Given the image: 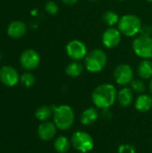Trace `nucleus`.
<instances>
[{"label":"nucleus","instance_id":"1","mask_svg":"<svg viewBox=\"0 0 152 153\" xmlns=\"http://www.w3.org/2000/svg\"><path fill=\"white\" fill-rule=\"evenodd\" d=\"M117 99V91L111 83H102L97 86L91 93L93 104L100 109H108Z\"/></svg>","mask_w":152,"mask_h":153},{"label":"nucleus","instance_id":"2","mask_svg":"<svg viewBox=\"0 0 152 153\" xmlns=\"http://www.w3.org/2000/svg\"><path fill=\"white\" fill-rule=\"evenodd\" d=\"M53 119L56 126L62 131L68 130L74 122L73 109L68 105L53 106Z\"/></svg>","mask_w":152,"mask_h":153},{"label":"nucleus","instance_id":"3","mask_svg":"<svg viewBox=\"0 0 152 153\" xmlns=\"http://www.w3.org/2000/svg\"><path fill=\"white\" fill-rule=\"evenodd\" d=\"M108 56L107 54L99 49L96 48L88 52L84 58V65L87 71L90 73H99L107 65Z\"/></svg>","mask_w":152,"mask_h":153},{"label":"nucleus","instance_id":"4","mask_svg":"<svg viewBox=\"0 0 152 153\" xmlns=\"http://www.w3.org/2000/svg\"><path fill=\"white\" fill-rule=\"evenodd\" d=\"M117 25L122 35L126 37H133L140 33L142 23L138 16L127 13L119 19Z\"/></svg>","mask_w":152,"mask_h":153},{"label":"nucleus","instance_id":"5","mask_svg":"<svg viewBox=\"0 0 152 153\" xmlns=\"http://www.w3.org/2000/svg\"><path fill=\"white\" fill-rule=\"evenodd\" d=\"M73 147L82 153L90 152L94 148V141L92 137L84 131L75 132L71 139Z\"/></svg>","mask_w":152,"mask_h":153},{"label":"nucleus","instance_id":"6","mask_svg":"<svg viewBox=\"0 0 152 153\" xmlns=\"http://www.w3.org/2000/svg\"><path fill=\"white\" fill-rule=\"evenodd\" d=\"M133 50L142 59L152 58V38L139 35L133 42Z\"/></svg>","mask_w":152,"mask_h":153},{"label":"nucleus","instance_id":"7","mask_svg":"<svg viewBox=\"0 0 152 153\" xmlns=\"http://www.w3.org/2000/svg\"><path fill=\"white\" fill-rule=\"evenodd\" d=\"M65 51L67 56L73 61L84 59L88 54L86 45L79 39H73L69 41L65 47Z\"/></svg>","mask_w":152,"mask_h":153},{"label":"nucleus","instance_id":"8","mask_svg":"<svg viewBox=\"0 0 152 153\" xmlns=\"http://www.w3.org/2000/svg\"><path fill=\"white\" fill-rule=\"evenodd\" d=\"M114 79L119 85L130 84L133 80V68L128 64H119L114 70Z\"/></svg>","mask_w":152,"mask_h":153},{"label":"nucleus","instance_id":"9","mask_svg":"<svg viewBox=\"0 0 152 153\" xmlns=\"http://www.w3.org/2000/svg\"><path fill=\"white\" fill-rule=\"evenodd\" d=\"M40 63V56L34 49H26L20 56L21 65L28 71L36 69Z\"/></svg>","mask_w":152,"mask_h":153},{"label":"nucleus","instance_id":"10","mask_svg":"<svg viewBox=\"0 0 152 153\" xmlns=\"http://www.w3.org/2000/svg\"><path fill=\"white\" fill-rule=\"evenodd\" d=\"M122 39V33L118 28L109 27L102 34L101 41L107 48H114L117 47Z\"/></svg>","mask_w":152,"mask_h":153},{"label":"nucleus","instance_id":"11","mask_svg":"<svg viewBox=\"0 0 152 153\" xmlns=\"http://www.w3.org/2000/svg\"><path fill=\"white\" fill-rule=\"evenodd\" d=\"M20 80L19 74L13 67L4 65L0 69V81L7 87L15 86Z\"/></svg>","mask_w":152,"mask_h":153},{"label":"nucleus","instance_id":"12","mask_svg":"<svg viewBox=\"0 0 152 153\" xmlns=\"http://www.w3.org/2000/svg\"><path fill=\"white\" fill-rule=\"evenodd\" d=\"M56 126L54 123L46 121L40 124L38 127V135L44 142L50 141L54 138L56 133Z\"/></svg>","mask_w":152,"mask_h":153},{"label":"nucleus","instance_id":"13","mask_svg":"<svg viewBox=\"0 0 152 153\" xmlns=\"http://www.w3.org/2000/svg\"><path fill=\"white\" fill-rule=\"evenodd\" d=\"M27 30L26 24L22 21H13L7 27V34L13 39L22 38Z\"/></svg>","mask_w":152,"mask_h":153},{"label":"nucleus","instance_id":"14","mask_svg":"<svg viewBox=\"0 0 152 153\" xmlns=\"http://www.w3.org/2000/svg\"><path fill=\"white\" fill-rule=\"evenodd\" d=\"M116 100L118 101L119 105L124 108H127V107L131 106V104L133 103V90L128 87H125V88L121 89L119 91V92H117Z\"/></svg>","mask_w":152,"mask_h":153},{"label":"nucleus","instance_id":"15","mask_svg":"<svg viewBox=\"0 0 152 153\" xmlns=\"http://www.w3.org/2000/svg\"><path fill=\"white\" fill-rule=\"evenodd\" d=\"M99 119V112L94 108H86L81 116V123L83 126H91Z\"/></svg>","mask_w":152,"mask_h":153},{"label":"nucleus","instance_id":"16","mask_svg":"<svg viewBox=\"0 0 152 153\" xmlns=\"http://www.w3.org/2000/svg\"><path fill=\"white\" fill-rule=\"evenodd\" d=\"M135 108L140 112H148L152 108V97L149 94H141L135 100Z\"/></svg>","mask_w":152,"mask_h":153},{"label":"nucleus","instance_id":"17","mask_svg":"<svg viewBox=\"0 0 152 153\" xmlns=\"http://www.w3.org/2000/svg\"><path fill=\"white\" fill-rule=\"evenodd\" d=\"M138 75L142 80H149L152 78V61L150 59H143L138 65Z\"/></svg>","mask_w":152,"mask_h":153},{"label":"nucleus","instance_id":"18","mask_svg":"<svg viewBox=\"0 0 152 153\" xmlns=\"http://www.w3.org/2000/svg\"><path fill=\"white\" fill-rule=\"evenodd\" d=\"M83 72V66L78 61H73L65 68V74L72 78L79 77Z\"/></svg>","mask_w":152,"mask_h":153},{"label":"nucleus","instance_id":"19","mask_svg":"<svg viewBox=\"0 0 152 153\" xmlns=\"http://www.w3.org/2000/svg\"><path fill=\"white\" fill-rule=\"evenodd\" d=\"M72 143L69 141V139L65 136H59L56 139L54 143L55 150L58 153L67 152L71 148Z\"/></svg>","mask_w":152,"mask_h":153},{"label":"nucleus","instance_id":"20","mask_svg":"<svg viewBox=\"0 0 152 153\" xmlns=\"http://www.w3.org/2000/svg\"><path fill=\"white\" fill-rule=\"evenodd\" d=\"M52 115H53V108L52 107H48V106H41L35 112V117H37V119L42 122L47 121Z\"/></svg>","mask_w":152,"mask_h":153},{"label":"nucleus","instance_id":"21","mask_svg":"<svg viewBox=\"0 0 152 153\" xmlns=\"http://www.w3.org/2000/svg\"><path fill=\"white\" fill-rule=\"evenodd\" d=\"M119 19L120 18H119L118 14L116 12L110 11V10L105 12L103 16H102V20H103L104 23L109 27H114L115 25L118 24Z\"/></svg>","mask_w":152,"mask_h":153},{"label":"nucleus","instance_id":"22","mask_svg":"<svg viewBox=\"0 0 152 153\" xmlns=\"http://www.w3.org/2000/svg\"><path fill=\"white\" fill-rule=\"evenodd\" d=\"M130 84H131V89L133 90V91L136 93L142 94L146 90V85L142 80H140V79L133 80Z\"/></svg>","mask_w":152,"mask_h":153},{"label":"nucleus","instance_id":"23","mask_svg":"<svg viewBox=\"0 0 152 153\" xmlns=\"http://www.w3.org/2000/svg\"><path fill=\"white\" fill-rule=\"evenodd\" d=\"M20 81L26 88H30L35 83V77L30 73H24L20 77Z\"/></svg>","mask_w":152,"mask_h":153},{"label":"nucleus","instance_id":"24","mask_svg":"<svg viewBox=\"0 0 152 153\" xmlns=\"http://www.w3.org/2000/svg\"><path fill=\"white\" fill-rule=\"evenodd\" d=\"M45 10L47 11V13H48L51 15L56 14L58 13V11H59L58 5L54 1H47L45 4Z\"/></svg>","mask_w":152,"mask_h":153},{"label":"nucleus","instance_id":"25","mask_svg":"<svg viewBox=\"0 0 152 153\" xmlns=\"http://www.w3.org/2000/svg\"><path fill=\"white\" fill-rule=\"evenodd\" d=\"M135 148L131 144H122L118 148V153H135Z\"/></svg>","mask_w":152,"mask_h":153},{"label":"nucleus","instance_id":"26","mask_svg":"<svg viewBox=\"0 0 152 153\" xmlns=\"http://www.w3.org/2000/svg\"><path fill=\"white\" fill-rule=\"evenodd\" d=\"M140 35L142 36H147V37H151L152 34V27L149 25H142L140 30Z\"/></svg>","mask_w":152,"mask_h":153},{"label":"nucleus","instance_id":"27","mask_svg":"<svg viewBox=\"0 0 152 153\" xmlns=\"http://www.w3.org/2000/svg\"><path fill=\"white\" fill-rule=\"evenodd\" d=\"M63 3L66 5H73L75 4L79 0H62Z\"/></svg>","mask_w":152,"mask_h":153},{"label":"nucleus","instance_id":"28","mask_svg":"<svg viewBox=\"0 0 152 153\" xmlns=\"http://www.w3.org/2000/svg\"><path fill=\"white\" fill-rule=\"evenodd\" d=\"M149 89H150V91L152 95V78L151 79V82H150V85H149Z\"/></svg>","mask_w":152,"mask_h":153},{"label":"nucleus","instance_id":"29","mask_svg":"<svg viewBox=\"0 0 152 153\" xmlns=\"http://www.w3.org/2000/svg\"><path fill=\"white\" fill-rule=\"evenodd\" d=\"M148 2H150V3H152V0H147Z\"/></svg>","mask_w":152,"mask_h":153},{"label":"nucleus","instance_id":"30","mask_svg":"<svg viewBox=\"0 0 152 153\" xmlns=\"http://www.w3.org/2000/svg\"><path fill=\"white\" fill-rule=\"evenodd\" d=\"M89 1H98V0H89Z\"/></svg>","mask_w":152,"mask_h":153},{"label":"nucleus","instance_id":"31","mask_svg":"<svg viewBox=\"0 0 152 153\" xmlns=\"http://www.w3.org/2000/svg\"><path fill=\"white\" fill-rule=\"evenodd\" d=\"M119 1H125V0H119Z\"/></svg>","mask_w":152,"mask_h":153},{"label":"nucleus","instance_id":"32","mask_svg":"<svg viewBox=\"0 0 152 153\" xmlns=\"http://www.w3.org/2000/svg\"><path fill=\"white\" fill-rule=\"evenodd\" d=\"M0 60H1V56H0Z\"/></svg>","mask_w":152,"mask_h":153},{"label":"nucleus","instance_id":"33","mask_svg":"<svg viewBox=\"0 0 152 153\" xmlns=\"http://www.w3.org/2000/svg\"><path fill=\"white\" fill-rule=\"evenodd\" d=\"M151 59H152V58H151ZM151 61H152V60H151Z\"/></svg>","mask_w":152,"mask_h":153}]
</instances>
